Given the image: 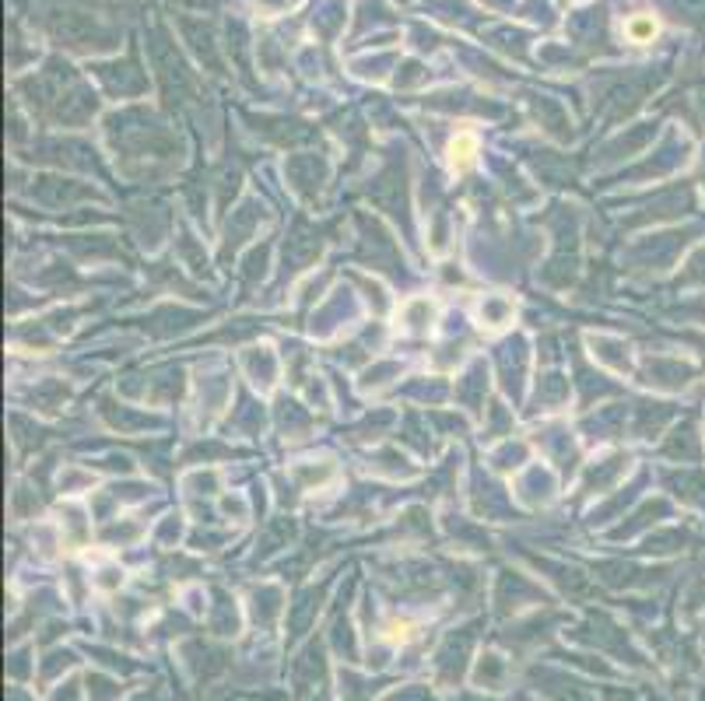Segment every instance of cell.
Returning <instances> with one entry per match:
<instances>
[{"label":"cell","mask_w":705,"mask_h":701,"mask_svg":"<svg viewBox=\"0 0 705 701\" xmlns=\"http://www.w3.org/2000/svg\"><path fill=\"white\" fill-rule=\"evenodd\" d=\"M470 151H474V140H470V137H460V147L453 144V165H467V161H470Z\"/></svg>","instance_id":"2"},{"label":"cell","mask_w":705,"mask_h":701,"mask_svg":"<svg viewBox=\"0 0 705 701\" xmlns=\"http://www.w3.org/2000/svg\"><path fill=\"white\" fill-rule=\"evenodd\" d=\"M628 36H632L635 43H646V39L656 36V22H653V18H632V22H628Z\"/></svg>","instance_id":"1"}]
</instances>
